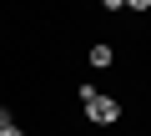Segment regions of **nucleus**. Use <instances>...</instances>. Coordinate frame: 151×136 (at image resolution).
<instances>
[{
    "mask_svg": "<svg viewBox=\"0 0 151 136\" xmlns=\"http://www.w3.org/2000/svg\"><path fill=\"white\" fill-rule=\"evenodd\" d=\"M81 106H86V116H91L96 126H111V121L121 116V106H116L111 96H101V91H91V86H81Z\"/></svg>",
    "mask_w": 151,
    "mask_h": 136,
    "instance_id": "1",
    "label": "nucleus"
},
{
    "mask_svg": "<svg viewBox=\"0 0 151 136\" xmlns=\"http://www.w3.org/2000/svg\"><path fill=\"white\" fill-rule=\"evenodd\" d=\"M111 60H116V50H111V45H91V65H96V71H106Z\"/></svg>",
    "mask_w": 151,
    "mask_h": 136,
    "instance_id": "2",
    "label": "nucleus"
},
{
    "mask_svg": "<svg viewBox=\"0 0 151 136\" xmlns=\"http://www.w3.org/2000/svg\"><path fill=\"white\" fill-rule=\"evenodd\" d=\"M5 126H15V121H10V111H5V106H0V131H5Z\"/></svg>",
    "mask_w": 151,
    "mask_h": 136,
    "instance_id": "3",
    "label": "nucleus"
},
{
    "mask_svg": "<svg viewBox=\"0 0 151 136\" xmlns=\"http://www.w3.org/2000/svg\"><path fill=\"white\" fill-rule=\"evenodd\" d=\"M0 136H25V131H20V126H5V131H0Z\"/></svg>",
    "mask_w": 151,
    "mask_h": 136,
    "instance_id": "4",
    "label": "nucleus"
}]
</instances>
